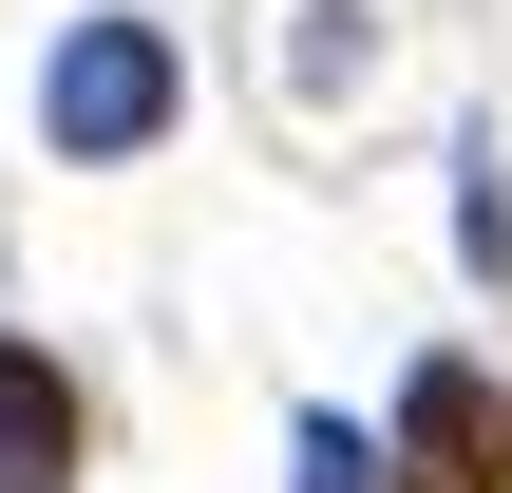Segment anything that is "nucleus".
Segmentation results:
<instances>
[{
    "label": "nucleus",
    "instance_id": "nucleus-1",
    "mask_svg": "<svg viewBox=\"0 0 512 493\" xmlns=\"http://www.w3.org/2000/svg\"><path fill=\"white\" fill-rule=\"evenodd\" d=\"M171 114H190L171 19H57V57H38V133H57V171H133Z\"/></svg>",
    "mask_w": 512,
    "mask_h": 493
},
{
    "label": "nucleus",
    "instance_id": "nucleus-2",
    "mask_svg": "<svg viewBox=\"0 0 512 493\" xmlns=\"http://www.w3.org/2000/svg\"><path fill=\"white\" fill-rule=\"evenodd\" d=\"M380 456H399V493H512V399H494V361H418L399 380V418H380Z\"/></svg>",
    "mask_w": 512,
    "mask_h": 493
},
{
    "label": "nucleus",
    "instance_id": "nucleus-3",
    "mask_svg": "<svg viewBox=\"0 0 512 493\" xmlns=\"http://www.w3.org/2000/svg\"><path fill=\"white\" fill-rule=\"evenodd\" d=\"M0 493H76V380L19 323H0Z\"/></svg>",
    "mask_w": 512,
    "mask_h": 493
},
{
    "label": "nucleus",
    "instance_id": "nucleus-4",
    "mask_svg": "<svg viewBox=\"0 0 512 493\" xmlns=\"http://www.w3.org/2000/svg\"><path fill=\"white\" fill-rule=\"evenodd\" d=\"M285 493H399V456H380L342 399H304V418H285Z\"/></svg>",
    "mask_w": 512,
    "mask_h": 493
}]
</instances>
